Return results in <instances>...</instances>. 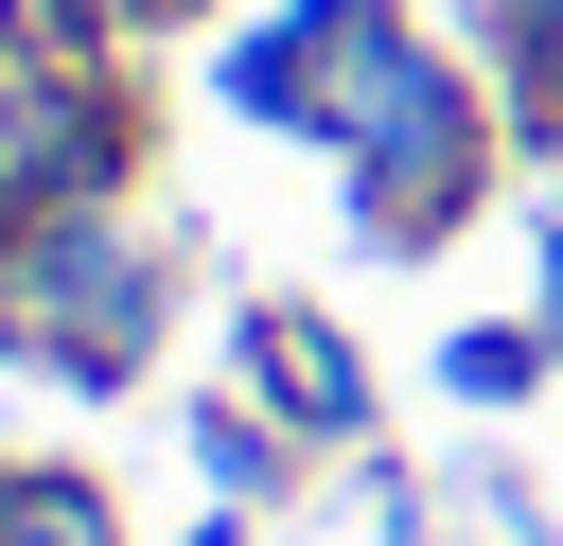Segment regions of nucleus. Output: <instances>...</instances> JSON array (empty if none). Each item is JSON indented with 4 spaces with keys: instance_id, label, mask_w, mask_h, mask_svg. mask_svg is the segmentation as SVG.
<instances>
[{
    "instance_id": "nucleus-1",
    "label": "nucleus",
    "mask_w": 563,
    "mask_h": 546,
    "mask_svg": "<svg viewBox=\"0 0 563 546\" xmlns=\"http://www.w3.org/2000/svg\"><path fill=\"white\" fill-rule=\"evenodd\" d=\"M545 53H563V0H545Z\"/></svg>"
}]
</instances>
